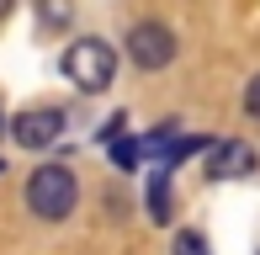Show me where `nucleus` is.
Instances as JSON below:
<instances>
[{
	"mask_svg": "<svg viewBox=\"0 0 260 255\" xmlns=\"http://www.w3.org/2000/svg\"><path fill=\"white\" fill-rule=\"evenodd\" d=\"M75 202H80V181H75V170H69V165H43V170H32V181H27V207H32L38 218L58 224V218L75 213Z\"/></svg>",
	"mask_w": 260,
	"mask_h": 255,
	"instance_id": "obj_1",
	"label": "nucleus"
},
{
	"mask_svg": "<svg viewBox=\"0 0 260 255\" xmlns=\"http://www.w3.org/2000/svg\"><path fill=\"white\" fill-rule=\"evenodd\" d=\"M64 75H69V85H80V90H106L117 80V53L106 48L101 38H80V43H69V53H64Z\"/></svg>",
	"mask_w": 260,
	"mask_h": 255,
	"instance_id": "obj_2",
	"label": "nucleus"
},
{
	"mask_svg": "<svg viewBox=\"0 0 260 255\" xmlns=\"http://www.w3.org/2000/svg\"><path fill=\"white\" fill-rule=\"evenodd\" d=\"M127 53H133L138 69H165L175 59V32L165 27V21H138V27L127 32Z\"/></svg>",
	"mask_w": 260,
	"mask_h": 255,
	"instance_id": "obj_3",
	"label": "nucleus"
},
{
	"mask_svg": "<svg viewBox=\"0 0 260 255\" xmlns=\"http://www.w3.org/2000/svg\"><path fill=\"white\" fill-rule=\"evenodd\" d=\"M58 133H64V112L58 107H32V112H21V117L11 122V138H16L21 149H48Z\"/></svg>",
	"mask_w": 260,
	"mask_h": 255,
	"instance_id": "obj_4",
	"label": "nucleus"
},
{
	"mask_svg": "<svg viewBox=\"0 0 260 255\" xmlns=\"http://www.w3.org/2000/svg\"><path fill=\"white\" fill-rule=\"evenodd\" d=\"M255 170V149L250 144H212L207 149V176L212 181H239V176H250Z\"/></svg>",
	"mask_w": 260,
	"mask_h": 255,
	"instance_id": "obj_5",
	"label": "nucleus"
},
{
	"mask_svg": "<svg viewBox=\"0 0 260 255\" xmlns=\"http://www.w3.org/2000/svg\"><path fill=\"white\" fill-rule=\"evenodd\" d=\"M149 218H154V224H170V165H159L154 181H149Z\"/></svg>",
	"mask_w": 260,
	"mask_h": 255,
	"instance_id": "obj_6",
	"label": "nucleus"
},
{
	"mask_svg": "<svg viewBox=\"0 0 260 255\" xmlns=\"http://www.w3.org/2000/svg\"><path fill=\"white\" fill-rule=\"evenodd\" d=\"M38 16H43V27H69L75 0H38Z\"/></svg>",
	"mask_w": 260,
	"mask_h": 255,
	"instance_id": "obj_7",
	"label": "nucleus"
},
{
	"mask_svg": "<svg viewBox=\"0 0 260 255\" xmlns=\"http://www.w3.org/2000/svg\"><path fill=\"white\" fill-rule=\"evenodd\" d=\"M106 149H112V160H117L122 170H133L138 160H144V144H133V138H117V144H106Z\"/></svg>",
	"mask_w": 260,
	"mask_h": 255,
	"instance_id": "obj_8",
	"label": "nucleus"
},
{
	"mask_svg": "<svg viewBox=\"0 0 260 255\" xmlns=\"http://www.w3.org/2000/svg\"><path fill=\"white\" fill-rule=\"evenodd\" d=\"M170 255H212V250H207V239L197 234V229H181V234H175V250H170Z\"/></svg>",
	"mask_w": 260,
	"mask_h": 255,
	"instance_id": "obj_9",
	"label": "nucleus"
},
{
	"mask_svg": "<svg viewBox=\"0 0 260 255\" xmlns=\"http://www.w3.org/2000/svg\"><path fill=\"white\" fill-rule=\"evenodd\" d=\"M244 112H250V117L260 122V75L250 80V90H244Z\"/></svg>",
	"mask_w": 260,
	"mask_h": 255,
	"instance_id": "obj_10",
	"label": "nucleus"
},
{
	"mask_svg": "<svg viewBox=\"0 0 260 255\" xmlns=\"http://www.w3.org/2000/svg\"><path fill=\"white\" fill-rule=\"evenodd\" d=\"M0 133H6V107H0Z\"/></svg>",
	"mask_w": 260,
	"mask_h": 255,
	"instance_id": "obj_11",
	"label": "nucleus"
},
{
	"mask_svg": "<svg viewBox=\"0 0 260 255\" xmlns=\"http://www.w3.org/2000/svg\"><path fill=\"white\" fill-rule=\"evenodd\" d=\"M0 170H6V165H0Z\"/></svg>",
	"mask_w": 260,
	"mask_h": 255,
	"instance_id": "obj_12",
	"label": "nucleus"
}]
</instances>
